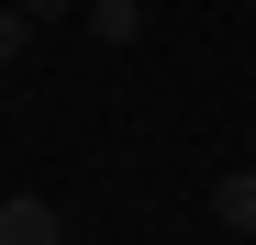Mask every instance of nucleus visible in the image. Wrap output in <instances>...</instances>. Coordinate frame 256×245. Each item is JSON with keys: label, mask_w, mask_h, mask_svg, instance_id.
Listing matches in <instances>:
<instances>
[{"label": "nucleus", "mask_w": 256, "mask_h": 245, "mask_svg": "<svg viewBox=\"0 0 256 245\" xmlns=\"http://www.w3.org/2000/svg\"><path fill=\"white\" fill-rule=\"evenodd\" d=\"M0 245H67V212L45 190H12V200H0Z\"/></svg>", "instance_id": "nucleus-1"}, {"label": "nucleus", "mask_w": 256, "mask_h": 245, "mask_svg": "<svg viewBox=\"0 0 256 245\" xmlns=\"http://www.w3.org/2000/svg\"><path fill=\"white\" fill-rule=\"evenodd\" d=\"M212 223H223V234H256V168H223V178H212Z\"/></svg>", "instance_id": "nucleus-2"}, {"label": "nucleus", "mask_w": 256, "mask_h": 245, "mask_svg": "<svg viewBox=\"0 0 256 245\" xmlns=\"http://www.w3.org/2000/svg\"><path fill=\"white\" fill-rule=\"evenodd\" d=\"M145 12H156V0H90V34H100V45H134Z\"/></svg>", "instance_id": "nucleus-3"}, {"label": "nucleus", "mask_w": 256, "mask_h": 245, "mask_svg": "<svg viewBox=\"0 0 256 245\" xmlns=\"http://www.w3.org/2000/svg\"><path fill=\"white\" fill-rule=\"evenodd\" d=\"M22 45H34V12H0V67H12Z\"/></svg>", "instance_id": "nucleus-4"}, {"label": "nucleus", "mask_w": 256, "mask_h": 245, "mask_svg": "<svg viewBox=\"0 0 256 245\" xmlns=\"http://www.w3.org/2000/svg\"><path fill=\"white\" fill-rule=\"evenodd\" d=\"M22 12H34V22H56V12H90V0H22Z\"/></svg>", "instance_id": "nucleus-5"}]
</instances>
